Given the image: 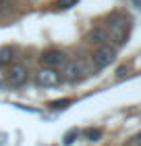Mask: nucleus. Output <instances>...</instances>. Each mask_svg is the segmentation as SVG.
Instances as JSON below:
<instances>
[{
    "instance_id": "obj_4",
    "label": "nucleus",
    "mask_w": 141,
    "mask_h": 146,
    "mask_svg": "<svg viewBox=\"0 0 141 146\" xmlns=\"http://www.w3.org/2000/svg\"><path fill=\"white\" fill-rule=\"evenodd\" d=\"M37 82H39V86H46V88L58 86L60 84V73L56 69L44 67V69H39V73H37Z\"/></svg>"
},
{
    "instance_id": "obj_1",
    "label": "nucleus",
    "mask_w": 141,
    "mask_h": 146,
    "mask_svg": "<svg viewBox=\"0 0 141 146\" xmlns=\"http://www.w3.org/2000/svg\"><path fill=\"white\" fill-rule=\"evenodd\" d=\"M127 31H129V19H125L120 15H114L110 19L108 40H114V42L120 46V44H125V40H127Z\"/></svg>"
},
{
    "instance_id": "obj_8",
    "label": "nucleus",
    "mask_w": 141,
    "mask_h": 146,
    "mask_svg": "<svg viewBox=\"0 0 141 146\" xmlns=\"http://www.w3.org/2000/svg\"><path fill=\"white\" fill-rule=\"evenodd\" d=\"M10 61H12V50L10 48H0V67L10 65Z\"/></svg>"
},
{
    "instance_id": "obj_7",
    "label": "nucleus",
    "mask_w": 141,
    "mask_h": 146,
    "mask_svg": "<svg viewBox=\"0 0 141 146\" xmlns=\"http://www.w3.org/2000/svg\"><path fill=\"white\" fill-rule=\"evenodd\" d=\"M106 40H108V31L106 29H93L91 34H89V42H93V44H104Z\"/></svg>"
},
{
    "instance_id": "obj_5",
    "label": "nucleus",
    "mask_w": 141,
    "mask_h": 146,
    "mask_svg": "<svg viewBox=\"0 0 141 146\" xmlns=\"http://www.w3.org/2000/svg\"><path fill=\"white\" fill-rule=\"evenodd\" d=\"M6 82L10 86H23L27 82V69L23 65H10L9 73H6Z\"/></svg>"
},
{
    "instance_id": "obj_12",
    "label": "nucleus",
    "mask_w": 141,
    "mask_h": 146,
    "mask_svg": "<svg viewBox=\"0 0 141 146\" xmlns=\"http://www.w3.org/2000/svg\"><path fill=\"white\" fill-rule=\"evenodd\" d=\"M77 0H58V6L60 9H69V6H73Z\"/></svg>"
},
{
    "instance_id": "obj_2",
    "label": "nucleus",
    "mask_w": 141,
    "mask_h": 146,
    "mask_svg": "<svg viewBox=\"0 0 141 146\" xmlns=\"http://www.w3.org/2000/svg\"><path fill=\"white\" fill-rule=\"evenodd\" d=\"M87 75V65L83 58H75L71 63H64V77L71 82H79Z\"/></svg>"
},
{
    "instance_id": "obj_6",
    "label": "nucleus",
    "mask_w": 141,
    "mask_h": 146,
    "mask_svg": "<svg viewBox=\"0 0 141 146\" xmlns=\"http://www.w3.org/2000/svg\"><path fill=\"white\" fill-rule=\"evenodd\" d=\"M42 63H44V67L58 69L66 63V54L60 52V50H50V52H46V54H42Z\"/></svg>"
},
{
    "instance_id": "obj_14",
    "label": "nucleus",
    "mask_w": 141,
    "mask_h": 146,
    "mask_svg": "<svg viewBox=\"0 0 141 146\" xmlns=\"http://www.w3.org/2000/svg\"><path fill=\"white\" fill-rule=\"evenodd\" d=\"M6 4V0H0V9H2V6Z\"/></svg>"
},
{
    "instance_id": "obj_9",
    "label": "nucleus",
    "mask_w": 141,
    "mask_h": 146,
    "mask_svg": "<svg viewBox=\"0 0 141 146\" xmlns=\"http://www.w3.org/2000/svg\"><path fill=\"white\" fill-rule=\"evenodd\" d=\"M85 138H87L89 142H98L100 138H102V129H93V127L85 129Z\"/></svg>"
},
{
    "instance_id": "obj_3",
    "label": "nucleus",
    "mask_w": 141,
    "mask_h": 146,
    "mask_svg": "<svg viewBox=\"0 0 141 146\" xmlns=\"http://www.w3.org/2000/svg\"><path fill=\"white\" fill-rule=\"evenodd\" d=\"M114 48H110V46H100L98 52L93 54V65H96V69H106L108 65L114 61Z\"/></svg>"
},
{
    "instance_id": "obj_11",
    "label": "nucleus",
    "mask_w": 141,
    "mask_h": 146,
    "mask_svg": "<svg viewBox=\"0 0 141 146\" xmlns=\"http://www.w3.org/2000/svg\"><path fill=\"white\" fill-rule=\"evenodd\" d=\"M73 100H69V98H64V100H54V102H50V107L52 109H66L71 104Z\"/></svg>"
},
{
    "instance_id": "obj_10",
    "label": "nucleus",
    "mask_w": 141,
    "mask_h": 146,
    "mask_svg": "<svg viewBox=\"0 0 141 146\" xmlns=\"http://www.w3.org/2000/svg\"><path fill=\"white\" fill-rule=\"evenodd\" d=\"M75 138H79V129H71V131H66V134H64V144H66V146L73 144V142H75Z\"/></svg>"
},
{
    "instance_id": "obj_13",
    "label": "nucleus",
    "mask_w": 141,
    "mask_h": 146,
    "mask_svg": "<svg viewBox=\"0 0 141 146\" xmlns=\"http://www.w3.org/2000/svg\"><path fill=\"white\" fill-rule=\"evenodd\" d=\"M133 4H135V6H137V9L141 11V0H133Z\"/></svg>"
}]
</instances>
